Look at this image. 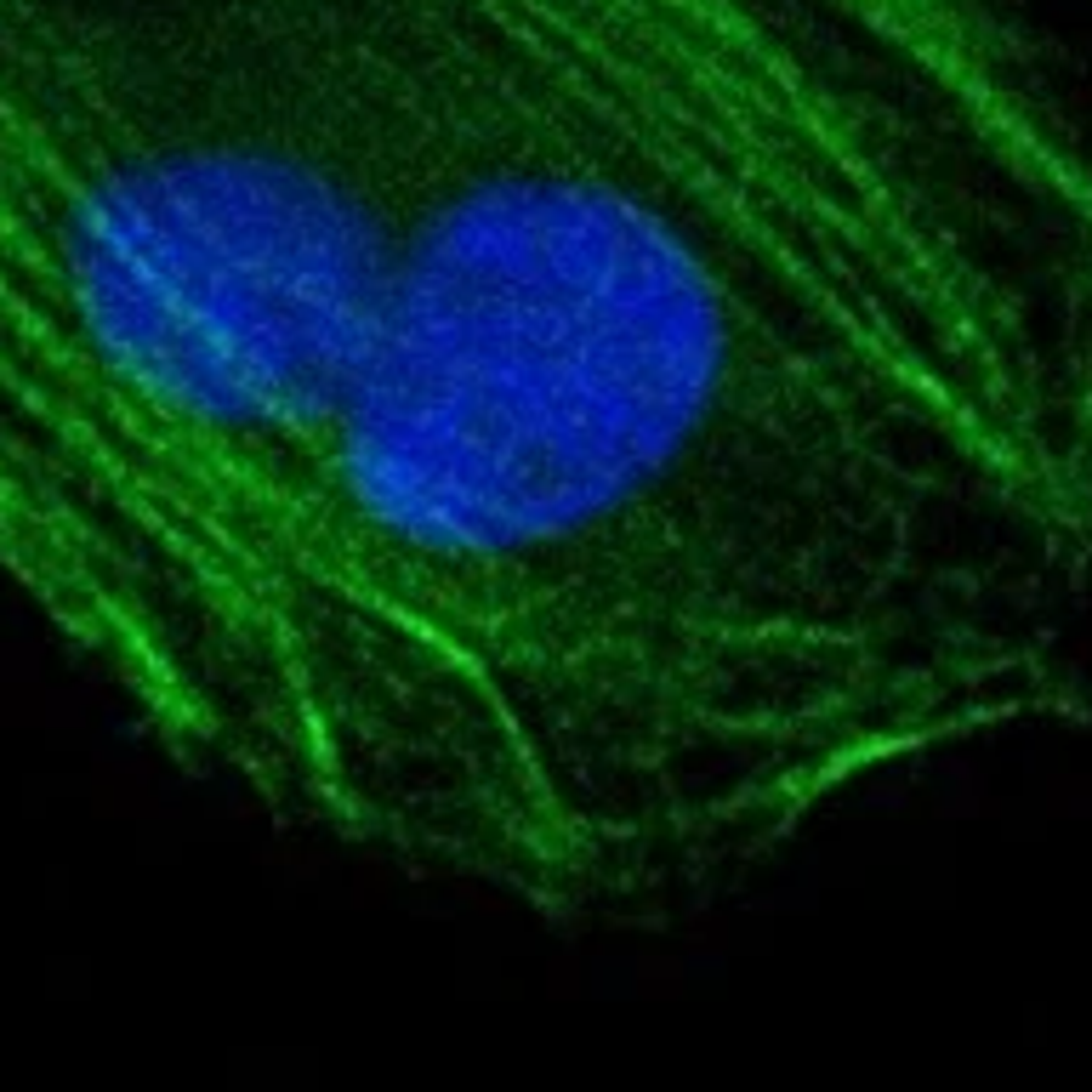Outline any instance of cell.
<instances>
[{
  "mask_svg": "<svg viewBox=\"0 0 1092 1092\" xmlns=\"http://www.w3.org/2000/svg\"><path fill=\"white\" fill-rule=\"evenodd\" d=\"M1064 296L956 0H0V598L267 831L666 928L1030 695Z\"/></svg>",
  "mask_w": 1092,
  "mask_h": 1092,
  "instance_id": "1",
  "label": "cell"
}]
</instances>
